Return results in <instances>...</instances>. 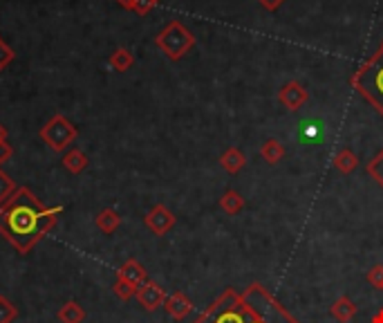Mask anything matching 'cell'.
Listing matches in <instances>:
<instances>
[{"mask_svg":"<svg viewBox=\"0 0 383 323\" xmlns=\"http://www.w3.org/2000/svg\"><path fill=\"white\" fill-rule=\"evenodd\" d=\"M193 323H301L262 283L224 290Z\"/></svg>","mask_w":383,"mask_h":323,"instance_id":"cell-1","label":"cell"},{"mask_svg":"<svg viewBox=\"0 0 383 323\" xmlns=\"http://www.w3.org/2000/svg\"><path fill=\"white\" fill-rule=\"evenodd\" d=\"M63 207H45L27 186H18L0 207V234L18 254H30L54 229Z\"/></svg>","mask_w":383,"mask_h":323,"instance_id":"cell-2","label":"cell"},{"mask_svg":"<svg viewBox=\"0 0 383 323\" xmlns=\"http://www.w3.org/2000/svg\"><path fill=\"white\" fill-rule=\"evenodd\" d=\"M350 86L383 117V41L379 50L350 77Z\"/></svg>","mask_w":383,"mask_h":323,"instance_id":"cell-3","label":"cell"},{"mask_svg":"<svg viewBox=\"0 0 383 323\" xmlns=\"http://www.w3.org/2000/svg\"><path fill=\"white\" fill-rule=\"evenodd\" d=\"M155 45H157L171 61H179V58H184L195 47V36L184 23L171 20L169 25L155 36Z\"/></svg>","mask_w":383,"mask_h":323,"instance_id":"cell-4","label":"cell"},{"mask_svg":"<svg viewBox=\"0 0 383 323\" xmlns=\"http://www.w3.org/2000/svg\"><path fill=\"white\" fill-rule=\"evenodd\" d=\"M77 135H79L77 126L63 115H54L50 122L41 128V139L54 153H65L70 148V144L77 139Z\"/></svg>","mask_w":383,"mask_h":323,"instance_id":"cell-5","label":"cell"},{"mask_svg":"<svg viewBox=\"0 0 383 323\" xmlns=\"http://www.w3.org/2000/svg\"><path fill=\"white\" fill-rule=\"evenodd\" d=\"M175 222H177L175 213L166 205H155L143 215V224H146L155 236H166L175 227Z\"/></svg>","mask_w":383,"mask_h":323,"instance_id":"cell-6","label":"cell"},{"mask_svg":"<svg viewBox=\"0 0 383 323\" xmlns=\"http://www.w3.org/2000/svg\"><path fill=\"white\" fill-rule=\"evenodd\" d=\"M137 301L139 305L146 310V312H155V310H160L166 301V292H164V287L160 283H155V281H146V283H141L137 287Z\"/></svg>","mask_w":383,"mask_h":323,"instance_id":"cell-7","label":"cell"},{"mask_svg":"<svg viewBox=\"0 0 383 323\" xmlns=\"http://www.w3.org/2000/svg\"><path fill=\"white\" fill-rule=\"evenodd\" d=\"M307 99H309V92L305 90L303 83H298V81H287L278 92V101L292 113L301 110V108L307 103Z\"/></svg>","mask_w":383,"mask_h":323,"instance_id":"cell-8","label":"cell"},{"mask_svg":"<svg viewBox=\"0 0 383 323\" xmlns=\"http://www.w3.org/2000/svg\"><path fill=\"white\" fill-rule=\"evenodd\" d=\"M164 310H166V315H169L171 319L184 321L190 315V310H193V301H190V298L184 292H173L171 296H166Z\"/></svg>","mask_w":383,"mask_h":323,"instance_id":"cell-9","label":"cell"},{"mask_svg":"<svg viewBox=\"0 0 383 323\" xmlns=\"http://www.w3.org/2000/svg\"><path fill=\"white\" fill-rule=\"evenodd\" d=\"M117 279H124L128 283H133L135 287H139L141 283L148 281V274H146V267H143L139 260L128 258L124 265L117 270Z\"/></svg>","mask_w":383,"mask_h":323,"instance_id":"cell-10","label":"cell"},{"mask_svg":"<svg viewBox=\"0 0 383 323\" xmlns=\"http://www.w3.org/2000/svg\"><path fill=\"white\" fill-rule=\"evenodd\" d=\"M220 166L226 171V173H240L245 166H247V155L240 151V148H235V146H229L222 155H220Z\"/></svg>","mask_w":383,"mask_h":323,"instance_id":"cell-11","label":"cell"},{"mask_svg":"<svg viewBox=\"0 0 383 323\" xmlns=\"http://www.w3.org/2000/svg\"><path fill=\"white\" fill-rule=\"evenodd\" d=\"M330 315L337 319L339 323H350L356 317V305L350 296H339L337 301L332 303Z\"/></svg>","mask_w":383,"mask_h":323,"instance_id":"cell-12","label":"cell"},{"mask_svg":"<svg viewBox=\"0 0 383 323\" xmlns=\"http://www.w3.org/2000/svg\"><path fill=\"white\" fill-rule=\"evenodd\" d=\"M334 169H337L339 173L343 175H350L356 171V166H358V158H356V153L350 151V148H341L337 155H334Z\"/></svg>","mask_w":383,"mask_h":323,"instance_id":"cell-13","label":"cell"},{"mask_svg":"<svg viewBox=\"0 0 383 323\" xmlns=\"http://www.w3.org/2000/svg\"><path fill=\"white\" fill-rule=\"evenodd\" d=\"M94 224H97V229L103 234H115L119 229V224H122V215H119L115 209H103L97 213Z\"/></svg>","mask_w":383,"mask_h":323,"instance_id":"cell-14","label":"cell"},{"mask_svg":"<svg viewBox=\"0 0 383 323\" xmlns=\"http://www.w3.org/2000/svg\"><path fill=\"white\" fill-rule=\"evenodd\" d=\"M63 166H65V171L79 175V173H83L88 169V155L83 151H79V148H70L63 155Z\"/></svg>","mask_w":383,"mask_h":323,"instance_id":"cell-15","label":"cell"},{"mask_svg":"<svg viewBox=\"0 0 383 323\" xmlns=\"http://www.w3.org/2000/svg\"><path fill=\"white\" fill-rule=\"evenodd\" d=\"M220 209L224 213H229V215L240 213L245 209V198L240 196V191H235V189L224 191L222 198H220Z\"/></svg>","mask_w":383,"mask_h":323,"instance_id":"cell-16","label":"cell"},{"mask_svg":"<svg viewBox=\"0 0 383 323\" xmlns=\"http://www.w3.org/2000/svg\"><path fill=\"white\" fill-rule=\"evenodd\" d=\"M58 321L61 323H83L86 319V312H83V308L77 303V301H67L58 308Z\"/></svg>","mask_w":383,"mask_h":323,"instance_id":"cell-17","label":"cell"},{"mask_svg":"<svg viewBox=\"0 0 383 323\" xmlns=\"http://www.w3.org/2000/svg\"><path fill=\"white\" fill-rule=\"evenodd\" d=\"M260 158L265 160L267 164H271V166L278 164L285 158V146L278 139H267L260 148Z\"/></svg>","mask_w":383,"mask_h":323,"instance_id":"cell-18","label":"cell"},{"mask_svg":"<svg viewBox=\"0 0 383 323\" xmlns=\"http://www.w3.org/2000/svg\"><path fill=\"white\" fill-rule=\"evenodd\" d=\"M135 65V56L130 50H126V47H119V50H115L110 54V68L117 70V72H128L130 68Z\"/></svg>","mask_w":383,"mask_h":323,"instance_id":"cell-19","label":"cell"},{"mask_svg":"<svg viewBox=\"0 0 383 323\" xmlns=\"http://www.w3.org/2000/svg\"><path fill=\"white\" fill-rule=\"evenodd\" d=\"M365 169H368V173H370V177H372L375 179V182L383 189V148L375 155V158L372 160H370L368 162V166H365Z\"/></svg>","mask_w":383,"mask_h":323,"instance_id":"cell-20","label":"cell"},{"mask_svg":"<svg viewBox=\"0 0 383 323\" xmlns=\"http://www.w3.org/2000/svg\"><path fill=\"white\" fill-rule=\"evenodd\" d=\"M16 189L18 186H16L14 179H11L3 169H0V207H3L5 202L16 194Z\"/></svg>","mask_w":383,"mask_h":323,"instance_id":"cell-21","label":"cell"},{"mask_svg":"<svg viewBox=\"0 0 383 323\" xmlns=\"http://www.w3.org/2000/svg\"><path fill=\"white\" fill-rule=\"evenodd\" d=\"M112 292H115V296L119 298V301H130V298L137 294V287L133 283L124 281V279H117L115 285H112Z\"/></svg>","mask_w":383,"mask_h":323,"instance_id":"cell-22","label":"cell"},{"mask_svg":"<svg viewBox=\"0 0 383 323\" xmlns=\"http://www.w3.org/2000/svg\"><path fill=\"white\" fill-rule=\"evenodd\" d=\"M16 317H18L16 305L11 303L7 296L0 294V323H14Z\"/></svg>","mask_w":383,"mask_h":323,"instance_id":"cell-23","label":"cell"},{"mask_svg":"<svg viewBox=\"0 0 383 323\" xmlns=\"http://www.w3.org/2000/svg\"><path fill=\"white\" fill-rule=\"evenodd\" d=\"M155 5H157V0H133L130 11H135V14H139V16H146L155 9Z\"/></svg>","mask_w":383,"mask_h":323,"instance_id":"cell-24","label":"cell"},{"mask_svg":"<svg viewBox=\"0 0 383 323\" xmlns=\"http://www.w3.org/2000/svg\"><path fill=\"white\" fill-rule=\"evenodd\" d=\"M14 50H11V47L5 43V41H0V72H3L11 61H14Z\"/></svg>","mask_w":383,"mask_h":323,"instance_id":"cell-25","label":"cell"},{"mask_svg":"<svg viewBox=\"0 0 383 323\" xmlns=\"http://www.w3.org/2000/svg\"><path fill=\"white\" fill-rule=\"evenodd\" d=\"M368 283L377 287V290H381L383 287V265H375L372 270L368 272Z\"/></svg>","mask_w":383,"mask_h":323,"instance_id":"cell-26","label":"cell"},{"mask_svg":"<svg viewBox=\"0 0 383 323\" xmlns=\"http://www.w3.org/2000/svg\"><path fill=\"white\" fill-rule=\"evenodd\" d=\"M11 155H14V148H11V144L0 141V164L9 162V160H11Z\"/></svg>","mask_w":383,"mask_h":323,"instance_id":"cell-27","label":"cell"},{"mask_svg":"<svg viewBox=\"0 0 383 323\" xmlns=\"http://www.w3.org/2000/svg\"><path fill=\"white\" fill-rule=\"evenodd\" d=\"M258 3L267 11H276V9H280V5L285 3V0H258Z\"/></svg>","mask_w":383,"mask_h":323,"instance_id":"cell-28","label":"cell"},{"mask_svg":"<svg viewBox=\"0 0 383 323\" xmlns=\"http://www.w3.org/2000/svg\"><path fill=\"white\" fill-rule=\"evenodd\" d=\"M370 323H383V308L379 310V312H377L372 319H370Z\"/></svg>","mask_w":383,"mask_h":323,"instance_id":"cell-29","label":"cell"},{"mask_svg":"<svg viewBox=\"0 0 383 323\" xmlns=\"http://www.w3.org/2000/svg\"><path fill=\"white\" fill-rule=\"evenodd\" d=\"M0 141H7V128H5V124H0Z\"/></svg>","mask_w":383,"mask_h":323,"instance_id":"cell-30","label":"cell"},{"mask_svg":"<svg viewBox=\"0 0 383 323\" xmlns=\"http://www.w3.org/2000/svg\"><path fill=\"white\" fill-rule=\"evenodd\" d=\"M119 5H124L126 9H130V5H133V0H117Z\"/></svg>","mask_w":383,"mask_h":323,"instance_id":"cell-31","label":"cell"},{"mask_svg":"<svg viewBox=\"0 0 383 323\" xmlns=\"http://www.w3.org/2000/svg\"><path fill=\"white\" fill-rule=\"evenodd\" d=\"M381 292H383V287H381Z\"/></svg>","mask_w":383,"mask_h":323,"instance_id":"cell-32","label":"cell"},{"mask_svg":"<svg viewBox=\"0 0 383 323\" xmlns=\"http://www.w3.org/2000/svg\"><path fill=\"white\" fill-rule=\"evenodd\" d=\"M0 41H3V39H0Z\"/></svg>","mask_w":383,"mask_h":323,"instance_id":"cell-33","label":"cell"},{"mask_svg":"<svg viewBox=\"0 0 383 323\" xmlns=\"http://www.w3.org/2000/svg\"><path fill=\"white\" fill-rule=\"evenodd\" d=\"M157 3H160V0H157Z\"/></svg>","mask_w":383,"mask_h":323,"instance_id":"cell-34","label":"cell"}]
</instances>
